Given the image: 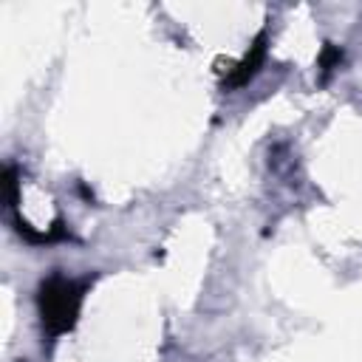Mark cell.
I'll use <instances>...</instances> for the list:
<instances>
[{
    "instance_id": "1",
    "label": "cell",
    "mask_w": 362,
    "mask_h": 362,
    "mask_svg": "<svg viewBox=\"0 0 362 362\" xmlns=\"http://www.w3.org/2000/svg\"><path fill=\"white\" fill-rule=\"evenodd\" d=\"M37 305H40L42 328L51 337H59L68 328H74V322H76V314L82 305V286L62 274H54V277L42 280Z\"/></svg>"
},
{
    "instance_id": "2",
    "label": "cell",
    "mask_w": 362,
    "mask_h": 362,
    "mask_svg": "<svg viewBox=\"0 0 362 362\" xmlns=\"http://www.w3.org/2000/svg\"><path fill=\"white\" fill-rule=\"evenodd\" d=\"M263 54H266V34H260L257 37V42H255V48L246 54V59L238 65V71L232 74V79H229V85H246L255 74H257V65L263 62Z\"/></svg>"
}]
</instances>
